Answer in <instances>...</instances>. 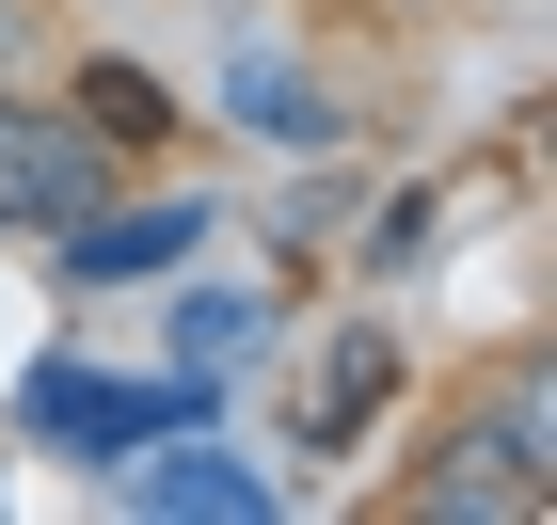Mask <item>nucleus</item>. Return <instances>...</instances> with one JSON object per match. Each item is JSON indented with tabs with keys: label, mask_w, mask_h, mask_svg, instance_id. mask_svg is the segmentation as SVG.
<instances>
[{
	"label": "nucleus",
	"mask_w": 557,
	"mask_h": 525,
	"mask_svg": "<svg viewBox=\"0 0 557 525\" xmlns=\"http://www.w3.org/2000/svg\"><path fill=\"white\" fill-rule=\"evenodd\" d=\"M191 239H208V208H128V191H112L96 223H64V271H160V255H191Z\"/></svg>",
	"instance_id": "obj_3"
},
{
	"label": "nucleus",
	"mask_w": 557,
	"mask_h": 525,
	"mask_svg": "<svg viewBox=\"0 0 557 525\" xmlns=\"http://www.w3.org/2000/svg\"><path fill=\"white\" fill-rule=\"evenodd\" d=\"M112 208V143L64 112V96H16L0 80V239H64V223Z\"/></svg>",
	"instance_id": "obj_2"
},
{
	"label": "nucleus",
	"mask_w": 557,
	"mask_h": 525,
	"mask_svg": "<svg viewBox=\"0 0 557 525\" xmlns=\"http://www.w3.org/2000/svg\"><path fill=\"white\" fill-rule=\"evenodd\" d=\"M542 493H557V383H542V350H494V366L446 383L414 510L430 525H542Z\"/></svg>",
	"instance_id": "obj_1"
},
{
	"label": "nucleus",
	"mask_w": 557,
	"mask_h": 525,
	"mask_svg": "<svg viewBox=\"0 0 557 525\" xmlns=\"http://www.w3.org/2000/svg\"><path fill=\"white\" fill-rule=\"evenodd\" d=\"M350 16H430V0H350Z\"/></svg>",
	"instance_id": "obj_6"
},
{
	"label": "nucleus",
	"mask_w": 557,
	"mask_h": 525,
	"mask_svg": "<svg viewBox=\"0 0 557 525\" xmlns=\"http://www.w3.org/2000/svg\"><path fill=\"white\" fill-rule=\"evenodd\" d=\"M64 112H81V128L112 143V160L175 128V96H160V64H81V80H64Z\"/></svg>",
	"instance_id": "obj_5"
},
{
	"label": "nucleus",
	"mask_w": 557,
	"mask_h": 525,
	"mask_svg": "<svg viewBox=\"0 0 557 525\" xmlns=\"http://www.w3.org/2000/svg\"><path fill=\"white\" fill-rule=\"evenodd\" d=\"M383 383H398V335H335V366L302 383V446H350L383 414Z\"/></svg>",
	"instance_id": "obj_4"
}]
</instances>
